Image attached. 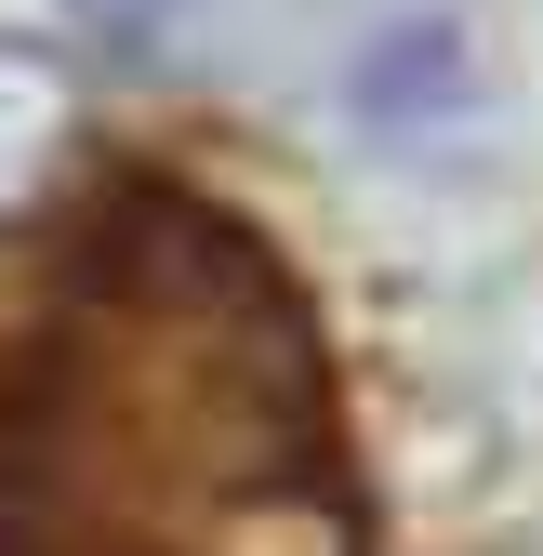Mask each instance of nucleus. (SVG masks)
<instances>
[{"label": "nucleus", "mask_w": 543, "mask_h": 556, "mask_svg": "<svg viewBox=\"0 0 543 556\" xmlns=\"http://www.w3.org/2000/svg\"><path fill=\"white\" fill-rule=\"evenodd\" d=\"M0 556H358L305 292L226 199L80 213L0 371Z\"/></svg>", "instance_id": "1"}]
</instances>
